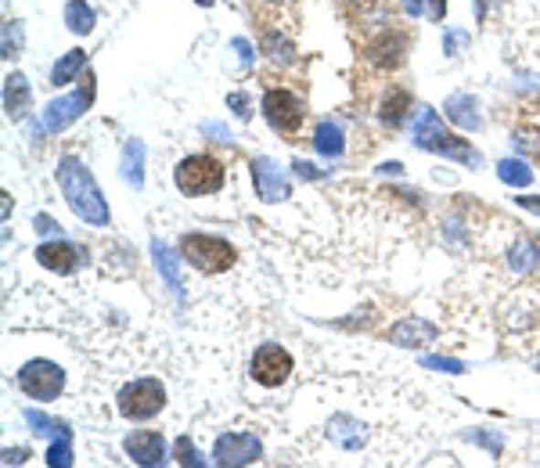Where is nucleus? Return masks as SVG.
<instances>
[{
  "label": "nucleus",
  "mask_w": 540,
  "mask_h": 468,
  "mask_svg": "<svg viewBox=\"0 0 540 468\" xmlns=\"http://www.w3.org/2000/svg\"><path fill=\"white\" fill-rule=\"evenodd\" d=\"M58 187L79 220H87L94 228H105L109 224V202H105L101 187L94 184L90 170L79 159H61L58 163Z\"/></svg>",
  "instance_id": "f257e3e1"
},
{
  "label": "nucleus",
  "mask_w": 540,
  "mask_h": 468,
  "mask_svg": "<svg viewBox=\"0 0 540 468\" xmlns=\"http://www.w3.org/2000/svg\"><path fill=\"white\" fill-rule=\"evenodd\" d=\"M415 144L425 152H436V155H447V159H458L465 166H480V152L469 148L458 133H447V126L439 122V116L432 109H421L418 126H415Z\"/></svg>",
  "instance_id": "f03ea898"
},
{
  "label": "nucleus",
  "mask_w": 540,
  "mask_h": 468,
  "mask_svg": "<svg viewBox=\"0 0 540 468\" xmlns=\"http://www.w3.org/2000/svg\"><path fill=\"white\" fill-rule=\"evenodd\" d=\"M174 184H177L180 195H187V198L213 195L224 184V166L217 159H209V155H187V159H180L177 170H174Z\"/></svg>",
  "instance_id": "7ed1b4c3"
},
{
  "label": "nucleus",
  "mask_w": 540,
  "mask_h": 468,
  "mask_svg": "<svg viewBox=\"0 0 540 468\" xmlns=\"http://www.w3.org/2000/svg\"><path fill=\"white\" fill-rule=\"evenodd\" d=\"M180 252L187 263H195L206 274H220V271L235 267V260H238V252L224 238H213V234H184Z\"/></svg>",
  "instance_id": "20e7f679"
},
{
  "label": "nucleus",
  "mask_w": 540,
  "mask_h": 468,
  "mask_svg": "<svg viewBox=\"0 0 540 468\" xmlns=\"http://www.w3.org/2000/svg\"><path fill=\"white\" fill-rule=\"evenodd\" d=\"M166 404V389L159 378H137L130 386H122L120 393V414L130 421H148L155 418Z\"/></svg>",
  "instance_id": "39448f33"
},
{
  "label": "nucleus",
  "mask_w": 540,
  "mask_h": 468,
  "mask_svg": "<svg viewBox=\"0 0 540 468\" xmlns=\"http://www.w3.org/2000/svg\"><path fill=\"white\" fill-rule=\"evenodd\" d=\"M18 386L33 400H58L61 389H65V371L55 360H29L18 371Z\"/></svg>",
  "instance_id": "423d86ee"
},
{
  "label": "nucleus",
  "mask_w": 540,
  "mask_h": 468,
  "mask_svg": "<svg viewBox=\"0 0 540 468\" xmlns=\"http://www.w3.org/2000/svg\"><path fill=\"white\" fill-rule=\"evenodd\" d=\"M90 101H94V80H87L79 90H72V94H65V98H55V101L44 109V130L61 133L65 126H72L76 119L90 109Z\"/></svg>",
  "instance_id": "0eeeda50"
},
{
  "label": "nucleus",
  "mask_w": 540,
  "mask_h": 468,
  "mask_svg": "<svg viewBox=\"0 0 540 468\" xmlns=\"http://www.w3.org/2000/svg\"><path fill=\"white\" fill-rule=\"evenodd\" d=\"M249 371H252V378L259 382V386H267V389H274V386H281L289 375H292V356L285 346H274V343H267V346H259V350L252 353V364H249Z\"/></svg>",
  "instance_id": "6e6552de"
},
{
  "label": "nucleus",
  "mask_w": 540,
  "mask_h": 468,
  "mask_svg": "<svg viewBox=\"0 0 540 468\" xmlns=\"http://www.w3.org/2000/svg\"><path fill=\"white\" fill-rule=\"evenodd\" d=\"M259 458H263V443L256 436H249V432H224L213 443V462L217 465H252Z\"/></svg>",
  "instance_id": "1a4fd4ad"
},
{
  "label": "nucleus",
  "mask_w": 540,
  "mask_h": 468,
  "mask_svg": "<svg viewBox=\"0 0 540 468\" xmlns=\"http://www.w3.org/2000/svg\"><path fill=\"white\" fill-rule=\"evenodd\" d=\"M263 112H267V122L281 133H296L302 126V101L289 90H267L263 94Z\"/></svg>",
  "instance_id": "9d476101"
},
{
  "label": "nucleus",
  "mask_w": 540,
  "mask_h": 468,
  "mask_svg": "<svg viewBox=\"0 0 540 468\" xmlns=\"http://www.w3.org/2000/svg\"><path fill=\"white\" fill-rule=\"evenodd\" d=\"M252 184H256V195L263 202H285L289 198V176L267 155L252 159Z\"/></svg>",
  "instance_id": "9b49d317"
},
{
  "label": "nucleus",
  "mask_w": 540,
  "mask_h": 468,
  "mask_svg": "<svg viewBox=\"0 0 540 468\" xmlns=\"http://www.w3.org/2000/svg\"><path fill=\"white\" fill-rule=\"evenodd\" d=\"M122 447H126V454H130L137 465H163V458H166V440H163L159 432H152V429L130 432Z\"/></svg>",
  "instance_id": "f8f14e48"
},
{
  "label": "nucleus",
  "mask_w": 540,
  "mask_h": 468,
  "mask_svg": "<svg viewBox=\"0 0 540 468\" xmlns=\"http://www.w3.org/2000/svg\"><path fill=\"white\" fill-rule=\"evenodd\" d=\"M37 260H40V267H48L55 274H72L79 267V252L69 241H48V245H40L37 249Z\"/></svg>",
  "instance_id": "ddd939ff"
},
{
  "label": "nucleus",
  "mask_w": 540,
  "mask_h": 468,
  "mask_svg": "<svg viewBox=\"0 0 540 468\" xmlns=\"http://www.w3.org/2000/svg\"><path fill=\"white\" fill-rule=\"evenodd\" d=\"M404 51H408V40L400 33H382L371 48H367V61L378 65V69H397L404 61Z\"/></svg>",
  "instance_id": "4468645a"
},
{
  "label": "nucleus",
  "mask_w": 540,
  "mask_h": 468,
  "mask_svg": "<svg viewBox=\"0 0 540 468\" xmlns=\"http://www.w3.org/2000/svg\"><path fill=\"white\" fill-rule=\"evenodd\" d=\"M29 80L22 76V72H11L7 80H4V112L7 119H22L29 112Z\"/></svg>",
  "instance_id": "2eb2a0df"
},
{
  "label": "nucleus",
  "mask_w": 540,
  "mask_h": 468,
  "mask_svg": "<svg viewBox=\"0 0 540 468\" xmlns=\"http://www.w3.org/2000/svg\"><path fill=\"white\" fill-rule=\"evenodd\" d=\"M389 343H397V346H425V343H436V328H432L429 321L408 317V321L393 324V332H389Z\"/></svg>",
  "instance_id": "dca6fc26"
},
{
  "label": "nucleus",
  "mask_w": 540,
  "mask_h": 468,
  "mask_svg": "<svg viewBox=\"0 0 540 468\" xmlns=\"http://www.w3.org/2000/svg\"><path fill=\"white\" fill-rule=\"evenodd\" d=\"M328 436H332V443H339L343 451H360L364 440H367L364 425H360L357 418H350V414H335L332 425H328Z\"/></svg>",
  "instance_id": "f3484780"
},
{
  "label": "nucleus",
  "mask_w": 540,
  "mask_h": 468,
  "mask_svg": "<svg viewBox=\"0 0 540 468\" xmlns=\"http://www.w3.org/2000/svg\"><path fill=\"white\" fill-rule=\"evenodd\" d=\"M152 256H155V267L159 274L166 278V285L174 289V295H184V274H180V256L166 245V241H152Z\"/></svg>",
  "instance_id": "a211bd4d"
},
{
  "label": "nucleus",
  "mask_w": 540,
  "mask_h": 468,
  "mask_svg": "<svg viewBox=\"0 0 540 468\" xmlns=\"http://www.w3.org/2000/svg\"><path fill=\"white\" fill-rule=\"evenodd\" d=\"M447 119L458 122L461 130H480V112L472 94H450L447 98Z\"/></svg>",
  "instance_id": "6ab92c4d"
},
{
  "label": "nucleus",
  "mask_w": 540,
  "mask_h": 468,
  "mask_svg": "<svg viewBox=\"0 0 540 468\" xmlns=\"http://www.w3.org/2000/svg\"><path fill=\"white\" fill-rule=\"evenodd\" d=\"M122 180H130V187L144 184V144L141 141H126L122 148Z\"/></svg>",
  "instance_id": "aec40b11"
},
{
  "label": "nucleus",
  "mask_w": 540,
  "mask_h": 468,
  "mask_svg": "<svg viewBox=\"0 0 540 468\" xmlns=\"http://www.w3.org/2000/svg\"><path fill=\"white\" fill-rule=\"evenodd\" d=\"M313 148L321 152V155H343V130L332 122V119H324V122H317V130H313Z\"/></svg>",
  "instance_id": "412c9836"
},
{
  "label": "nucleus",
  "mask_w": 540,
  "mask_h": 468,
  "mask_svg": "<svg viewBox=\"0 0 540 468\" xmlns=\"http://www.w3.org/2000/svg\"><path fill=\"white\" fill-rule=\"evenodd\" d=\"M83 69H87V51H69V55L58 58V65H55L51 83H55V87H69Z\"/></svg>",
  "instance_id": "4be33fe9"
},
{
  "label": "nucleus",
  "mask_w": 540,
  "mask_h": 468,
  "mask_svg": "<svg viewBox=\"0 0 540 468\" xmlns=\"http://www.w3.org/2000/svg\"><path fill=\"white\" fill-rule=\"evenodd\" d=\"M65 22H69V29L72 33H79V37H87L90 29H94V7L90 4H83V0H69L65 4Z\"/></svg>",
  "instance_id": "5701e85b"
},
{
  "label": "nucleus",
  "mask_w": 540,
  "mask_h": 468,
  "mask_svg": "<svg viewBox=\"0 0 540 468\" xmlns=\"http://www.w3.org/2000/svg\"><path fill=\"white\" fill-rule=\"evenodd\" d=\"M26 418V425L33 429V432H40V436H51V440H58V436H72V429H65L61 421H55V418H48V414H40V410H26L22 414Z\"/></svg>",
  "instance_id": "b1692460"
},
{
  "label": "nucleus",
  "mask_w": 540,
  "mask_h": 468,
  "mask_svg": "<svg viewBox=\"0 0 540 468\" xmlns=\"http://www.w3.org/2000/svg\"><path fill=\"white\" fill-rule=\"evenodd\" d=\"M497 176H501L504 184H512V187H526V184H534V170H530L523 159H501Z\"/></svg>",
  "instance_id": "393cba45"
},
{
  "label": "nucleus",
  "mask_w": 540,
  "mask_h": 468,
  "mask_svg": "<svg viewBox=\"0 0 540 468\" xmlns=\"http://www.w3.org/2000/svg\"><path fill=\"white\" fill-rule=\"evenodd\" d=\"M408 105H411V98H408L404 90H397L393 98H386V105H382V119H386L389 126H400V122H404V112H408Z\"/></svg>",
  "instance_id": "a878e982"
},
{
  "label": "nucleus",
  "mask_w": 540,
  "mask_h": 468,
  "mask_svg": "<svg viewBox=\"0 0 540 468\" xmlns=\"http://www.w3.org/2000/svg\"><path fill=\"white\" fill-rule=\"evenodd\" d=\"M48 465H55V468L72 465V436H58V440H51V451H48Z\"/></svg>",
  "instance_id": "bb28decb"
},
{
  "label": "nucleus",
  "mask_w": 540,
  "mask_h": 468,
  "mask_svg": "<svg viewBox=\"0 0 540 468\" xmlns=\"http://www.w3.org/2000/svg\"><path fill=\"white\" fill-rule=\"evenodd\" d=\"M421 367H432V371H443V375H461L465 371V360H454V356H421Z\"/></svg>",
  "instance_id": "cd10ccee"
},
{
  "label": "nucleus",
  "mask_w": 540,
  "mask_h": 468,
  "mask_svg": "<svg viewBox=\"0 0 540 468\" xmlns=\"http://www.w3.org/2000/svg\"><path fill=\"white\" fill-rule=\"evenodd\" d=\"M530 263H537V245L534 241H519L515 252H512V267L515 271H526Z\"/></svg>",
  "instance_id": "c85d7f7f"
},
{
  "label": "nucleus",
  "mask_w": 540,
  "mask_h": 468,
  "mask_svg": "<svg viewBox=\"0 0 540 468\" xmlns=\"http://www.w3.org/2000/svg\"><path fill=\"white\" fill-rule=\"evenodd\" d=\"M18 22H7L4 26V58H15L18 55Z\"/></svg>",
  "instance_id": "c756f323"
},
{
  "label": "nucleus",
  "mask_w": 540,
  "mask_h": 468,
  "mask_svg": "<svg viewBox=\"0 0 540 468\" xmlns=\"http://www.w3.org/2000/svg\"><path fill=\"white\" fill-rule=\"evenodd\" d=\"M177 462L180 465H202V458L195 454V443H191L187 436H180L177 440Z\"/></svg>",
  "instance_id": "7c9ffc66"
},
{
  "label": "nucleus",
  "mask_w": 540,
  "mask_h": 468,
  "mask_svg": "<svg viewBox=\"0 0 540 468\" xmlns=\"http://www.w3.org/2000/svg\"><path fill=\"white\" fill-rule=\"evenodd\" d=\"M202 133H206V137H220V141H235L231 130H228L224 122H202Z\"/></svg>",
  "instance_id": "2f4dec72"
},
{
  "label": "nucleus",
  "mask_w": 540,
  "mask_h": 468,
  "mask_svg": "<svg viewBox=\"0 0 540 468\" xmlns=\"http://www.w3.org/2000/svg\"><path fill=\"white\" fill-rule=\"evenodd\" d=\"M469 44V33H450V37H443V51L447 55H454L458 48H465Z\"/></svg>",
  "instance_id": "473e14b6"
},
{
  "label": "nucleus",
  "mask_w": 540,
  "mask_h": 468,
  "mask_svg": "<svg viewBox=\"0 0 540 468\" xmlns=\"http://www.w3.org/2000/svg\"><path fill=\"white\" fill-rule=\"evenodd\" d=\"M33 228H37V234H61V228H58V224H55V220H51V217H44V213H40V217H37V220H33Z\"/></svg>",
  "instance_id": "72a5a7b5"
},
{
  "label": "nucleus",
  "mask_w": 540,
  "mask_h": 468,
  "mask_svg": "<svg viewBox=\"0 0 540 468\" xmlns=\"http://www.w3.org/2000/svg\"><path fill=\"white\" fill-rule=\"evenodd\" d=\"M228 105L235 109V116L238 119H249V98H245V94H231V98H228Z\"/></svg>",
  "instance_id": "f704fd0d"
},
{
  "label": "nucleus",
  "mask_w": 540,
  "mask_h": 468,
  "mask_svg": "<svg viewBox=\"0 0 540 468\" xmlns=\"http://www.w3.org/2000/svg\"><path fill=\"white\" fill-rule=\"evenodd\" d=\"M432 22H443V15H447V0H429V11H425Z\"/></svg>",
  "instance_id": "c9c22d12"
},
{
  "label": "nucleus",
  "mask_w": 540,
  "mask_h": 468,
  "mask_svg": "<svg viewBox=\"0 0 540 468\" xmlns=\"http://www.w3.org/2000/svg\"><path fill=\"white\" fill-rule=\"evenodd\" d=\"M472 440L482 443V447H490V451H501V440L497 436H486V432H472Z\"/></svg>",
  "instance_id": "e433bc0d"
},
{
  "label": "nucleus",
  "mask_w": 540,
  "mask_h": 468,
  "mask_svg": "<svg viewBox=\"0 0 540 468\" xmlns=\"http://www.w3.org/2000/svg\"><path fill=\"white\" fill-rule=\"evenodd\" d=\"M400 4H404V11H408L411 18H418L421 11H429V7H425V0H400Z\"/></svg>",
  "instance_id": "4c0bfd02"
},
{
  "label": "nucleus",
  "mask_w": 540,
  "mask_h": 468,
  "mask_svg": "<svg viewBox=\"0 0 540 468\" xmlns=\"http://www.w3.org/2000/svg\"><path fill=\"white\" fill-rule=\"evenodd\" d=\"M515 144L523 148V152H530V148H537V133L530 137V133H515Z\"/></svg>",
  "instance_id": "58836bf2"
},
{
  "label": "nucleus",
  "mask_w": 540,
  "mask_h": 468,
  "mask_svg": "<svg viewBox=\"0 0 540 468\" xmlns=\"http://www.w3.org/2000/svg\"><path fill=\"white\" fill-rule=\"evenodd\" d=\"M231 48H235V51H238V58L245 61V65H249V61H252V48H249V44H245V40H235V44H231Z\"/></svg>",
  "instance_id": "ea45409f"
},
{
  "label": "nucleus",
  "mask_w": 540,
  "mask_h": 468,
  "mask_svg": "<svg viewBox=\"0 0 540 468\" xmlns=\"http://www.w3.org/2000/svg\"><path fill=\"white\" fill-rule=\"evenodd\" d=\"M26 462V451H4V465H22Z\"/></svg>",
  "instance_id": "a19ab883"
},
{
  "label": "nucleus",
  "mask_w": 540,
  "mask_h": 468,
  "mask_svg": "<svg viewBox=\"0 0 540 468\" xmlns=\"http://www.w3.org/2000/svg\"><path fill=\"white\" fill-rule=\"evenodd\" d=\"M519 206H523V209H534V213H540V198H519Z\"/></svg>",
  "instance_id": "79ce46f5"
},
{
  "label": "nucleus",
  "mask_w": 540,
  "mask_h": 468,
  "mask_svg": "<svg viewBox=\"0 0 540 468\" xmlns=\"http://www.w3.org/2000/svg\"><path fill=\"white\" fill-rule=\"evenodd\" d=\"M296 170H300V176H310V180H313V176H317V170H313V166H310V163H296Z\"/></svg>",
  "instance_id": "37998d69"
},
{
  "label": "nucleus",
  "mask_w": 540,
  "mask_h": 468,
  "mask_svg": "<svg viewBox=\"0 0 540 468\" xmlns=\"http://www.w3.org/2000/svg\"><path fill=\"white\" fill-rule=\"evenodd\" d=\"M486 18V0H476V22Z\"/></svg>",
  "instance_id": "c03bdc74"
},
{
  "label": "nucleus",
  "mask_w": 540,
  "mask_h": 468,
  "mask_svg": "<svg viewBox=\"0 0 540 468\" xmlns=\"http://www.w3.org/2000/svg\"><path fill=\"white\" fill-rule=\"evenodd\" d=\"M195 4H202V7H206V4H213V0H195Z\"/></svg>",
  "instance_id": "a18cd8bd"
},
{
  "label": "nucleus",
  "mask_w": 540,
  "mask_h": 468,
  "mask_svg": "<svg viewBox=\"0 0 540 468\" xmlns=\"http://www.w3.org/2000/svg\"><path fill=\"white\" fill-rule=\"evenodd\" d=\"M367 4H371V0H367Z\"/></svg>",
  "instance_id": "49530a36"
}]
</instances>
